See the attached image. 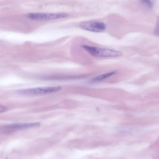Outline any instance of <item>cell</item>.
<instances>
[{
  "instance_id": "6da1fadb",
  "label": "cell",
  "mask_w": 159,
  "mask_h": 159,
  "mask_svg": "<svg viewBox=\"0 0 159 159\" xmlns=\"http://www.w3.org/2000/svg\"><path fill=\"white\" fill-rule=\"evenodd\" d=\"M82 47L90 54L97 57H115L122 55V52L115 50L102 49L84 45Z\"/></svg>"
},
{
  "instance_id": "8992f818",
  "label": "cell",
  "mask_w": 159,
  "mask_h": 159,
  "mask_svg": "<svg viewBox=\"0 0 159 159\" xmlns=\"http://www.w3.org/2000/svg\"><path fill=\"white\" fill-rule=\"evenodd\" d=\"M116 73L115 72H113L101 75L94 78L93 80V82H97L103 80Z\"/></svg>"
},
{
  "instance_id": "7a4b0ae2",
  "label": "cell",
  "mask_w": 159,
  "mask_h": 159,
  "mask_svg": "<svg viewBox=\"0 0 159 159\" xmlns=\"http://www.w3.org/2000/svg\"><path fill=\"white\" fill-rule=\"evenodd\" d=\"M61 86L40 87L18 90L19 94L26 96H33L50 94L60 91Z\"/></svg>"
},
{
  "instance_id": "ba28073f",
  "label": "cell",
  "mask_w": 159,
  "mask_h": 159,
  "mask_svg": "<svg viewBox=\"0 0 159 159\" xmlns=\"http://www.w3.org/2000/svg\"><path fill=\"white\" fill-rule=\"evenodd\" d=\"M5 108L2 106L0 105V113L4 112L5 111Z\"/></svg>"
},
{
  "instance_id": "3957f363",
  "label": "cell",
  "mask_w": 159,
  "mask_h": 159,
  "mask_svg": "<svg viewBox=\"0 0 159 159\" xmlns=\"http://www.w3.org/2000/svg\"><path fill=\"white\" fill-rule=\"evenodd\" d=\"M38 122L15 123L7 125L1 129V131L5 133H9L20 130L35 128L40 126Z\"/></svg>"
},
{
  "instance_id": "52a82bcc",
  "label": "cell",
  "mask_w": 159,
  "mask_h": 159,
  "mask_svg": "<svg viewBox=\"0 0 159 159\" xmlns=\"http://www.w3.org/2000/svg\"><path fill=\"white\" fill-rule=\"evenodd\" d=\"M142 4L149 8H152L153 7L155 0H141Z\"/></svg>"
},
{
  "instance_id": "5b68a950",
  "label": "cell",
  "mask_w": 159,
  "mask_h": 159,
  "mask_svg": "<svg viewBox=\"0 0 159 159\" xmlns=\"http://www.w3.org/2000/svg\"><path fill=\"white\" fill-rule=\"evenodd\" d=\"M69 15L66 13H30L27 17L32 20H49L60 19L67 17Z\"/></svg>"
},
{
  "instance_id": "277c9868",
  "label": "cell",
  "mask_w": 159,
  "mask_h": 159,
  "mask_svg": "<svg viewBox=\"0 0 159 159\" xmlns=\"http://www.w3.org/2000/svg\"><path fill=\"white\" fill-rule=\"evenodd\" d=\"M80 28L83 29L93 32H100L106 29V25L103 22L94 21H86L81 23Z\"/></svg>"
}]
</instances>
